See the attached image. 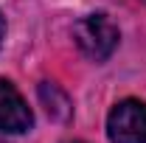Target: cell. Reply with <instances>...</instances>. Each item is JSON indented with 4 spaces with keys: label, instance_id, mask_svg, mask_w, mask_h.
Segmentation results:
<instances>
[{
    "label": "cell",
    "instance_id": "cell-1",
    "mask_svg": "<svg viewBox=\"0 0 146 143\" xmlns=\"http://www.w3.org/2000/svg\"><path fill=\"white\" fill-rule=\"evenodd\" d=\"M73 39L87 59L104 62L118 48V28L107 14H87L73 25Z\"/></svg>",
    "mask_w": 146,
    "mask_h": 143
},
{
    "label": "cell",
    "instance_id": "cell-2",
    "mask_svg": "<svg viewBox=\"0 0 146 143\" xmlns=\"http://www.w3.org/2000/svg\"><path fill=\"white\" fill-rule=\"evenodd\" d=\"M107 135L112 143H146V104L138 98L118 101L107 118Z\"/></svg>",
    "mask_w": 146,
    "mask_h": 143
},
{
    "label": "cell",
    "instance_id": "cell-3",
    "mask_svg": "<svg viewBox=\"0 0 146 143\" xmlns=\"http://www.w3.org/2000/svg\"><path fill=\"white\" fill-rule=\"evenodd\" d=\"M34 126V115L11 81L0 79V135H20Z\"/></svg>",
    "mask_w": 146,
    "mask_h": 143
},
{
    "label": "cell",
    "instance_id": "cell-4",
    "mask_svg": "<svg viewBox=\"0 0 146 143\" xmlns=\"http://www.w3.org/2000/svg\"><path fill=\"white\" fill-rule=\"evenodd\" d=\"M39 98H42V104H45V109H48L51 118H56V121H68V118H70V112H73L70 98L56 87V84L42 81V84H39Z\"/></svg>",
    "mask_w": 146,
    "mask_h": 143
},
{
    "label": "cell",
    "instance_id": "cell-5",
    "mask_svg": "<svg viewBox=\"0 0 146 143\" xmlns=\"http://www.w3.org/2000/svg\"><path fill=\"white\" fill-rule=\"evenodd\" d=\"M3 36H6V20H3V14H0V42H3Z\"/></svg>",
    "mask_w": 146,
    "mask_h": 143
},
{
    "label": "cell",
    "instance_id": "cell-6",
    "mask_svg": "<svg viewBox=\"0 0 146 143\" xmlns=\"http://www.w3.org/2000/svg\"><path fill=\"white\" fill-rule=\"evenodd\" d=\"M73 143H79V140H73Z\"/></svg>",
    "mask_w": 146,
    "mask_h": 143
}]
</instances>
